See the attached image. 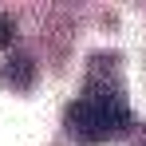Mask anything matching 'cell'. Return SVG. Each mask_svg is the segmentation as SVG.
I'll return each mask as SVG.
<instances>
[{
  "label": "cell",
  "mask_w": 146,
  "mask_h": 146,
  "mask_svg": "<svg viewBox=\"0 0 146 146\" xmlns=\"http://www.w3.org/2000/svg\"><path fill=\"white\" fill-rule=\"evenodd\" d=\"M63 126L75 142H87V146H99V142H111V138L126 134L134 126V111L122 95V83L107 71H91L83 95L67 107Z\"/></svg>",
  "instance_id": "obj_1"
},
{
  "label": "cell",
  "mask_w": 146,
  "mask_h": 146,
  "mask_svg": "<svg viewBox=\"0 0 146 146\" xmlns=\"http://www.w3.org/2000/svg\"><path fill=\"white\" fill-rule=\"evenodd\" d=\"M12 40H16V28H12V20H8V16H0V48H8Z\"/></svg>",
  "instance_id": "obj_3"
},
{
  "label": "cell",
  "mask_w": 146,
  "mask_h": 146,
  "mask_svg": "<svg viewBox=\"0 0 146 146\" xmlns=\"http://www.w3.org/2000/svg\"><path fill=\"white\" fill-rule=\"evenodd\" d=\"M134 146H146V130H142V134H138V142H134Z\"/></svg>",
  "instance_id": "obj_4"
},
{
  "label": "cell",
  "mask_w": 146,
  "mask_h": 146,
  "mask_svg": "<svg viewBox=\"0 0 146 146\" xmlns=\"http://www.w3.org/2000/svg\"><path fill=\"white\" fill-rule=\"evenodd\" d=\"M0 79H4L12 91H28V87L36 83V63H32V55H12V59L4 63Z\"/></svg>",
  "instance_id": "obj_2"
}]
</instances>
